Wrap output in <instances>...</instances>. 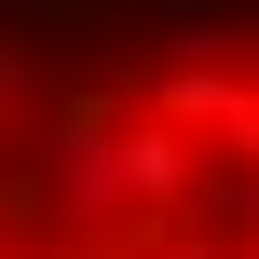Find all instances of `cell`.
I'll list each match as a JSON object with an SVG mask.
<instances>
[{
	"mask_svg": "<svg viewBox=\"0 0 259 259\" xmlns=\"http://www.w3.org/2000/svg\"><path fill=\"white\" fill-rule=\"evenodd\" d=\"M27 178H41V205H55V246L96 259V246H123V232H150V219H178L191 178H205V150H191L178 123H150V109L55 96L41 137H27Z\"/></svg>",
	"mask_w": 259,
	"mask_h": 259,
	"instance_id": "obj_1",
	"label": "cell"
},
{
	"mask_svg": "<svg viewBox=\"0 0 259 259\" xmlns=\"http://www.w3.org/2000/svg\"><path fill=\"white\" fill-rule=\"evenodd\" d=\"M246 109H259V82L232 68V55H164V68H150V123H178L191 150H205V137L232 150V137H246Z\"/></svg>",
	"mask_w": 259,
	"mask_h": 259,
	"instance_id": "obj_2",
	"label": "cell"
},
{
	"mask_svg": "<svg viewBox=\"0 0 259 259\" xmlns=\"http://www.w3.org/2000/svg\"><path fill=\"white\" fill-rule=\"evenodd\" d=\"M96 259H219V246H205V232H164V219H150V232H123V246H96Z\"/></svg>",
	"mask_w": 259,
	"mask_h": 259,
	"instance_id": "obj_3",
	"label": "cell"
},
{
	"mask_svg": "<svg viewBox=\"0 0 259 259\" xmlns=\"http://www.w3.org/2000/svg\"><path fill=\"white\" fill-rule=\"evenodd\" d=\"M14 109H41V68H27V55L0 41V123H14Z\"/></svg>",
	"mask_w": 259,
	"mask_h": 259,
	"instance_id": "obj_4",
	"label": "cell"
},
{
	"mask_svg": "<svg viewBox=\"0 0 259 259\" xmlns=\"http://www.w3.org/2000/svg\"><path fill=\"white\" fill-rule=\"evenodd\" d=\"M55 259H82V246H55Z\"/></svg>",
	"mask_w": 259,
	"mask_h": 259,
	"instance_id": "obj_5",
	"label": "cell"
}]
</instances>
